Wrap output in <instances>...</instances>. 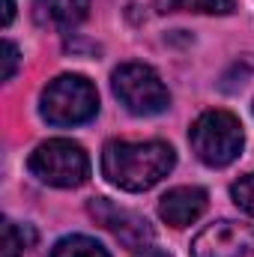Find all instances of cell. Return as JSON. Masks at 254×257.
I'll list each match as a JSON object with an SVG mask.
<instances>
[{
  "mask_svg": "<svg viewBox=\"0 0 254 257\" xmlns=\"http://www.w3.org/2000/svg\"><path fill=\"white\" fill-rule=\"evenodd\" d=\"M174 162H177V156H174L171 144L111 141V144H105V153H102V174L111 186H117L123 192H147L171 174Z\"/></svg>",
  "mask_w": 254,
  "mask_h": 257,
  "instance_id": "1",
  "label": "cell"
},
{
  "mask_svg": "<svg viewBox=\"0 0 254 257\" xmlns=\"http://www.w3.org/2000/svg\"><path fill=\"white\" fill-rule=\"evenodd\" d=\"M39 111L51 126H78L99 114V93L84 75H60L42 90Z\"/></svg>",
  "mask_w": 254,
  "mask_h": 257,
  "instance_id": "2",
  "label": "cell"
},
{
  "mask_svg": "<svg viewBox=\"0 0 254 257\" xmlns=\"http://www.w3.org/2000/svg\"><path fill=\"white\" fill-rule=\"evenodd\" d=\"M242 123L230 111H206L194 120L189 144L194 156L209 168H224L242 153Z\"/></svg>",
  "mask_w": 254,
  "mask_h": 257,
  "instance_id": "3",
  "label": "cell"
},
{
  "mask_svg": "<svg viewBox=\"0 0 254 257\" xmlns=\"http://www.w3.org/2000/svg\"><path fill=\"white\" fill-rule=\"evenodd\" d=\"M27 168L33 177H39L42 183L57 186V189H75V186L87 183V177H90V159H87L84 147L75 141H66V138H51V141L39 144L30 153Z\"/></svg>",
  "mask_w": 254,
  "mask_h": 257,
  "instance_id": "4",
  "label": "cell"
},
{
  "mask_svg": "<svg viewBox=\"0 0 254 257\" xmlns=\"http://www.w3.org/2000/svg\"><path fill=\"white\" fill-rule=\"evenodd\" d=\"M114 96L138 117L162 114L171 105V93L162 84V78L144 63H123L111 75Z\"/></svg>",
  "mask_w": 254,
  "mask_h": 257,
  "instance_id": "5",
  "label": "cell"
},
{
  "mask_svg": "<svg viewBox=\"0 0 254 257\" xmlns=\"http://www.w3.org/2000/svg\"><path fill=\"white\" fill-rule=\"evenodd\" d=\"M254 248V230L248 224L221 218L215 224H206L194 242L191 257H245Z\"/></svg>",
  "mask_w": 254,
  "mask_h": 257,
  "instance_id": "6",
  "label": "cell"
},
{
  "mask_svg": "<svg viewBox=\"0 0 254 257\" xmlns=\"http://www.w3.org/2000/svg\"><path fill=\"white\" fill-rule=\"evenodd\" d=\"M90 215L105 227L111 230L126 248H147L153 242V227L144 215L132 212V209H123L117 203H111L108 197H93L90 200Z\"/></svg>",
  "mask_w": 254,
  "mask_h": 257,
  "instance_id": "7",
  "label": "cell"
},
{
  "mask_svg": "<svg viewBox=\"0 0 254 257\" xmlns=\"http://www.w3.org/2000/svg\"><path fill=\"white\" fill-rule=\"evenodd\" d=\"M206 209V192L197 186H180L171 189L159 200V215L171 224V227H189L191 221H197Z\"/></svg>",
  "mask_w": 254,
  "mask_h": 257,
  "instance_id": "8",
  "label": "cell"
},
{
  "mask_svg": "<svg viewBox=\"0 0 254 257\" xmlns=\"http://www.w3.org/2000/svg\"><path fill=\"white\" fill-rule=\"evenodd\" d=\"M90 12V0H36L33 3V21L42 30L69 33L78 27Z\"/></svg>",
  "mask_w": 254,
  "mask_h": 257,
  "instance_id": "9",
  "label": "cell"
},
{
  "mask_svg": "<svg viewBox=\"0 0 254 257\" xmlns=\"http://www.w3.org/2000/svg\"><path fill=\"white\" fill-rule=\"evenodd\" d=\"M159 12H203V15H230L233 0H156Z\"/></svg>",
  "mask_w": 254,
  "mask_h": 257,
  "instance_id": "10",
  "label": "cell"
},
{
  "mask_svg": "<svg viewBox=\"0 0 254 257\" xmlns=\"http://www.w3.org/2000/svg\"><path fill=\"white\" fill-rule=\"evenodd\" d=\"M51 257H111L108 248L90 236H63L54 248Z\"/></svg>",
  "mask_w": 254,
  "mask_h": 257,
  "instance_id": "11",
  "label": "cell"
},
{
  "mask_svg": "<svg viewBox=\"0 0 254 257\" xmlns=\"http://www.w3.org/2000/svg\"><path fill=\"white\" fill-rule=\"evenodd\" d=\"M33 239H36V233L30 230V227H18L15 221H3V257H21L24 254V248L27 245H33Z\"/></svg>",
  "mask_w": 254,
  "mask_h": 257,
  "instance_id": "12",
  "label": "cell"
},
{
  "mask_svg": "<svg viewBox=\"0 0 254 257\" xmlns=\"http://www.w3.org/2000/svg\"><path fill=\"white\" fill-rule=\"evenodd\" d=\"M230 194H233V200H236L239 209H245L248 215H254V174L236 180V183L230 186Z\"/></svg>",
  "mask_w": 254,
  "mask_h": 257,
  "instance_id": "13",
  "label": "cell"
},
{
  "mask_svg": "<svg viewBox=\"0 0 254 257\" xmlns=\"http://www.w3.org/2000/svg\"><path fill=\"white\" fill-rule=\"evenodd\" d=\"M3 54H6V57H3V81H9V78H12V75H15V66H18V48H15V45H12V42H6V45H3Z\"/></svg>",
  "mask_w": 254,
  "mask_h": 257,
  "instance_id": "14",
  "label": "cell"
},
{
  "mask_svg": "<svg viewBox=\"0 0 254 257\" xmlns=\"http://www.w3.org/2000/svg\"><path fill=\"white\" fill-rule=\"evenodd\" d=\"M15 18V0H3V27H9Z\"/></svg>",
  "mask_w": 254,
  "mask_h": 257,
  "instance_id": "15",
  "label": "cell"
},
{
  "mask_svg": "<svg viewBox=\"0 0 254 257\" xmlns=\"http://www.w3.org/2000/svg\"><path fill=\"white\" fill-rule=\"evenodd\" d=\"M135 257H171V254L162 251V248H150V245H147V248H138V254Z\"/></svg>",
  "mask_w": 254,
  "mask_h": 257,
  "instance_id": "16",
  "label": "cell"
}]
</instances>
